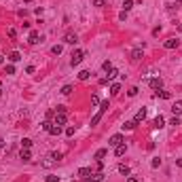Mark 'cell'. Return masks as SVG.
<instances>
[{"instance_id":"6da1fadb","label":"cell","mask_w":182,"mask_h":182,"mask_svg":"<svg viewBox=\"0 0 182 182\" xmlns=\"http://www.w3.org/2000/svg\"><path fill=\"white\" fill-rule=\"evenodd\" d=\"M121 144H125V140H123L121 133H115V135L108 140V146H110V148H117V146H121Z\"/></svg>"},{"instance_id":"7a4b0ae2","label":"cell","mask_w":182,"mask_h":182,"mask_svg":"<svg viewBox=\"0 0 182 182\" xmlns=\"http://www.w3.org/2000/svg\"><path fill=\"white\" fill-rule=\"evenodd\" d=\"M83 57H85V51L76 49V51H72V59H70V64H72V66H78V64L83 61Z\"/></svg>"},{"instance_id":"3957f363","label":"cell","mask_w":182,"mask_h":182,"mask_svg":"<svg viewBox=\"0 0 182 182\" xmlns=\"http://www.w3.org/2000/svg\"><path fill=\"white\" fill-rule=\"evenodd\" d=\"M148 85H150V89L159 91V89H163V78H161V76H155V78L148 81Z\"/></svg>"},{"instance_id":"277c9868","label":"cell","mask_w":182,"mask_h":182,"mask_svg":"<svg viewBox=\"0 0 182 182\" xmlns=\"http://www.w3.org/2000/svg\"><path fill=\"white\" fill-rule=\"evenodd\" d=\"M28 42H30V44H38V42H42V34H38L36 30H32V32H30Z\"/></svg>"},{"instance_id":"5b68a950","label":"cell","mask_w":182,"mask_h":182,"mask_svg":"<svg viewBox=\"0 0 182 182\" xmlns=\"http://www.w3.org/2000/svg\"><path fill=\"white\" fill-rule=\"evenodd\" d=\"M64 42H66V44H76V42H78V36H76L74 32H68V34L64 36Z\"/></svg>"},{"instance_id":"8992f818","label":"cell","mask_w":182,"mask_h":182,"mask_svg":"<svg viewBox=\"0 0 182 182\" xmlns=\"http://www.w3.org/2000/svg\"><path fill=\"white\" fill-rule=\"evenodd\" d=\"M66 121H68V117H66V115H61V112H55V119H53V123H55V125L64 127V125H66Z\"/></svg>"},{"instance_id":"52a82bcc","label":"cell","mask_w":182,"mask_h":182,"mask_svg":"<svg viewBox=\"0 0 182 182\" xmlns=\"http://www.w3.org/2000/svg\"><path fill=\"white\" fill-rule=\"evenodd\" d=\"M19 159L21 161H32V152H30V148H21V152H19Z\"/></svg>"},{"instance_id":"ba28073f","label":"cell","mask_w":182,"mask_h":182,"mask_svg":"<svg viewBox=\"0 0 182 182\" xmlns=\"http://www.w3.org/2000/svg\"><path fill=\"white\" fill-rule=\"evenodd\" d=\"M172 112H174V117H180L182 115V100H178V102L172 104Z\"/></svg>"},{"instance_id":"9c48e42d","label":"cell","mask_w":182,"mask_h":182,"mask_svg":"<svg viewBox=\"0 0 182 182\" xmlns=\"http://www.w3.org/2000/svg\"><path fill=\"white\" fill-rule=\"evenodd\" d=\"M142 55H144V49H142V47H135V49L131 51V59H133V61L142 59Z\"/></svg>"},{"instance_id":"30bf717a","label":"cell","mask_w":182,"mask_h":182,"mask_svg":"<svg viewBox=\"0 0 182 182\" xmlns=\"http://www.w3.org/2000/svg\"><path fill=\"white\" fill-rule=\"evenodd\" d=\"M144 119H146V108H140L138 112H135V117H133V121H135V123H142Z\"/></svg>"},{"instance_id":"8fae6325","label":"cell","mask_w":182,"mask_h":182,"mask_svg":"<svg viewBox=\"0 0 182 182\" xmlns=\"http://www.w3.org/2000/svg\"><path fill=\"white\" fill-rule=\"evenodd\" d=\"M104 112H106V110H102V108H100V110L95 112V115H93V119H91V127H93V125H98V123L102 121V117H104Z\"/></svg>"},{"instance_id":"7c38bea8","label":"cell","mask_w":182,"mask_h":182,"mask_svg":"<svg viewBox=\"0 0 182 182\" xmlns=\"http://www.w3.org/2000/svg\"><path fill=\"white\" fill-rule=\"evenodd\" d=\"M163 125H165V119H163L161 115H157V117H155V121H152V127H155V129H161Z\"/></svg>"},{"instance_id":"4fadbf2b","label":"cell","mask_w":182,"mask_h":182,"mask_svg":"<svg viewBox=\"0 0 182 182\" xmlns=\"http://www.w3.org/2000/svg\"><path fill=\"white\" fill-rule=\"evenodd\" d=\"M178 44H180V40H176V38H169V40H165V42H163V47H165V49H176Z\"/></svg>"},{"instance_id":"5bb4252c","label":"cell","mask_w":182,"mask_h":182,"mask_svg":"<svg viewBox=\"0 0 182 182\" xmlns=\"http://www.w3.org/2000/svg\"><path fill=\"white\" fill-rule=\"evenodd\" d=\"M7 59H9L11 64H15V61H19V59H21V53H19V51H11V53L7 55Z\"/></svg>"},{"instance_id":"9a60e30c","label":"cell","mask_w":182,"mask_h":182,"mask_svg":"<svg viewBox=\"0 0 182 182\" xmlns=\"http://www.w3.org/2000/svg\"><path fill=\"white\" fill-rule=\"evenodd\" d=\"M108 155V148H100V150H95V155H93V159L95 161H102V159Z\"/></svg>"},{"instance_id":"2e32d148","label":"cell","mask_w":182,"mask_h":182,"mask_svg":"<svg viewBox=\"0 0 182 182\" xmlns=\"http://www.w3.org/2000/svg\"><path fill=\"white\" fill-rule=\"evenodd\" d=\"M78 176H81V178H91V176H93V172H91V167H81V169H78Z\"/></svg>"},{"instance_id":"e0dca14e","label":"cell","mask_w":182,"mask_h":182,"mask_svg":"<svg viewBox=\"0 0 182 182\" xmlns=\"http://www.w3.org/2000/svg\"><path fill=\"white\" fill-rule=\"evenodd\" d=\"M135 125H138L135 121H125L121 127H123V131H131V129H135Z\"/></svg>"},{"instance_id":"ac0fdd59","label":"cell","mask_w":182,"mask_h":182,"mask_svg":"<svg viewBox=\"0 0 182 182\" xmlns=\"http://www.w3.org/2000/svg\"><path fill=\"white\" fill-rule=\"evenodd\" d=\"M110 93H112V95H119V93H121V83H112Z\"/></svg>"},{"instance_id":"d6986e66","label":"cell","mask_w":182,"mask_h":182,"mask_svg":"<svg viewBox=\"0 0 182 182\" xmlns=\"http://www.w3.org/2000/svg\"><path fill=\"white\" fill-rule=\"evenodd\" d=\"M125 152H127V146H125V144H121V146L115 148V155H117V157H123Z\"/></svg>"},{"instance_id":"ffe728a7","label":"cell","mask_w":182,"mask_h":182,"mask_svg":"<svg viewBox=\"0 0 182 182\" xmlns=\"http://www.w3.org/2000/svg\"><path fill=\"white\" fill-rule=\"evenodd\" d=\"M157 95L161 98V100H169V98H172V93H169V91H163V89H159V91H157Z\"/></svg>"},{"instance_id":"44dd1931","label":"cell","mask_w":182,"mask_h":182,"mask_svg":"<svg viewBox=\"0 0 182 182\" xmlns=\"http://www.w3.org/2000/svg\"><path fill=\"white\" fill-rule=\"evenodd\" d=\"M106 74H108V81H110V78H117V76H119V70H117L115 66H112V68H110V70H108Z\"/></svg>"},{"instance_id":"7402d4cb","label":"cell","mask_w":182,"mask_h":182,"mask_svg":"<svg viewBox=\"0 0 182 182\" xmlns=\"http://www.w3.org/2000/svg\"><path fill=\"white\" fill-rule=\"evenodd\" d=\"M89 76H91L89 70H81V72H78V81H89Z\"/></svg>"},{"instance_id":"603a6c76","label":"cell","mask_w":182,"mask_h":182,"mask_svg":"<svg viewBox=\"0 0 182 182\" xmlns=\"http://www.w3.org/2000/svg\"><path fill=\"white\" fill-rule=\"evenodd\" d=\"M49 133H51V135H59V133H61V127L53 123V125H51V129H49Z\"/></svg>"},{"instance_id":"cb8c5ba5","label":"cell","mask_w":182,"mask_h":182,"mask_svg":"<svg viewBox=\"0 0 182 182\" xmlns=\"http://www.w3.org/2000/svg\"><path fill=\"white\" fill-rule=\"evenodd\" d=\"M119 172H121L123 176H129V172H131V169H129V165H125V163H121V165H119Z\"/></svg>"},{"instance_id":"d4e9b609","label":"cell","mask_w":182,"mask_h":182,"mask_svg":"<svg viewBox=\"0 0 182 182\" xmlns=\"http://www.w3.org/2000/svg\"><path fill=\"white\" fill-rule=\"evenodd\" d=\"M133 9V0H125V2H123V11L127 13V11H131Z\"/></svg>"},{"instance_id":"484cf974","label":"cell","mask_w":182,"mask_h":182,"mask_svg":"<svg viewBox=\"0 0 182 182\" xmlns=\"http://www.w3.org/2000/svg\"><path fill=\"white\" fill-rule=\"evenodd\" d=\"M72 93V85H64L61 87V95H70Z\"/></svg>"},{"instance_id":"4316f807","label":"cell","mask_w":182,"mask_h":182,"mask_svg":"<svg viewBox=\"0 0 182 182\" xmlns=\"http://www.w3.org/2000/svg\"><path fill=\"white\" fill-rule=\"evenodd\" d=\"M61 51H64L61 44H55V47H51V53H53V55H61Z\"/></svg>"},{"instance_id":"83f0119b","label":"cell","mask_w":182,"mask_h":182,"mask_svg":"<svg viewBox=\"0 0 182 182\" xmlns=\"http://www.w3.org/2000/svg\"><path fill=\"white\" fill-rule=\"evenodd\" d=\"M21 148H32V140L30 138H24V140H21Z\"/></svg>"},{"instance_id":"f1b7e54d","label":"cell","mask_w":182,"mask_h":182,"mask_svg":"<svg viewBox=\"0 0 182 182\" xmlns=\"http://www.w3.org/2000/svg\"><path fill=\"white\" fill-rule=\"evenodd\" d=\"M93 182H104V174L102 172H95L93 174Z\"/></svg>"},{"instance_id":"f546056e","label":"cell","mask_w":182,"mask_h":182,"mask_svg":"<svg viewBox=\"0 0 182 182\" xmlns=\"http://www.w3.org/2000/svg\"><path fill=\"white\" fill-rule=\"evenodd\" d=\"M106 4H108V0H93V7H100V9H102V7H106Z\"/></svg>"},{"instance_id":"4dcf8cb0","label":"cell","mask_w":182,"mask_h":182,"mask_svg":"<svg viewBox=\"0 0 182 182\" xmlns=\"http://www.w3.org/2000/svg\"><path fill=\"white\" fill-rule=\"evenodd\" d=\"M4 72H7V74H15V66H13V64L4 66Z\"/></svg>"},{"instance_id":"1f68e13d","label":"cell","mask_w":182,"mask_h":182,"mask_svg":"<svg viewBox=\"0 0 182 182\" xmlns=\"http://www.w3.org/2000/svg\"><path fill=\"white\" fill-rule=\"evenodd\" d=\"M102 68H104V72H108L110 68H112V61H110V59H106V61L102 64Z\"/></svg>"},{"instance_id":"d6a6232c","label":"cell","mask_w":182,"mask_h":182,"mask_svg":"<svg viewBox=\"0 0 182 182\" xmlns=\"http://www.w3.org/2000/svg\"><path fill=\"white\" fill-rule=\"evenodd\" d=\"M127 95H129V98H135V95H138V87H131V89L127 91Z\"/></svg>"},{"instance_id":"836d02e7","label":"cell","mask_w":182,"mask_h":182,"mask_svg":"<svg viewBox=\"0 0 182 182\" xmlns=\"http://www.w3.org/2000/svg\"><path fill=\"white\" fill-rule=\"evenodd\" d=\"M74 127H66V135H68V138H72V135H74Z\"/></svg>"},{"instance_id":"e575fe53","label":"cell","mask_w":182,"mask_h":182,"mask_svg":"<svg viewBox=\"0 0 182 182\" xmlns=\"http://www.w3.org/2000/svg\"><path fill=\"white\" fill-rule=\"evenodd\" d=\"M51 125H53L51 121H44V123H42V129H44V131H47V133H49V129H51Z\"/></svg>"},{"instance_id":"d590c367","label":"cell","mask_w":182,"mask_h":182,"mask_svg":"<svg viewBox=\"0 0 182 182\" xmlns=\"http://www.w3.org/2000/svg\"><path fill=\"white\" fill-rule=\"evenodd\" d=\"M169 125H174V127H178V125H180V117H174V119L169 121Z\"/></svg>"},{"instance_id":"8d00e7d4","label":"cell","mask_w":182,"mask_h":182,"mask_svg":"<svg viewBox=\"0 0 182 182\" xmlns=\"http://www.w3.org/2000/svg\"><path fill=\"white\" fill-rule=\"evenodd\" d=\"M47 182H59V176H47Z\"/></svg>"},{"instance_id":"74e56055","label":"cell","mask_w":182,"mask_h":182,"mask_svg":"<svg viewBox=\"0 0 182 182\" xmlns=\"http://www.w3.org/2000/svg\"><path fill=\"white\" fill-rule=\"evenodd\" d=\"M53 163H55V161H53V159H47V161H42V165H44V167H51Z\"/></svg>"},{"instance_id":"f35d334b","label":"cell","mask_w":182,"mask_h":182,"mask_svg":"<svg viewBox=\"0 0 182 182\" xmlns=\"http://www.w3.org/2000/svg\"><path fill=\"white\" fill-rule=\"evenodd\" d=\"M91 104L98 106V104H100V98H98V95H91Z\"/></svg>"},{"instance_id":"ab89813d","label":"cell","mask_w":182,"mask_h":182,"mask_svg":"<svg viewBox=\"0 0 182 182\" xmlns=\"http://www.w3.org/2000/svg\"><path fill=\"white\" fill-rule=\"evenodd\" d=\"M51 159H53V161H59V159H61V152H53Z\"/></svg>"},{"instance_id":"60d3db41","label":"cell","mask_w":182,"mask_h":182,"mask_svg":"<svg viewBox=\"0 0 182 182\" xmlns=\"http://www.w3.org/2000/svg\"><path fill=\"white\" fill-rule=\"evenodd\" d=\"M150 165H152V167H159V165H161V159H152Z\"/></svg>"},{"instance_id":"b9f144b4","label":"cell","mask_w":182,"mask_h":182,"mask_svg":"<svg viewBox=\"0 0 182 182\" xmlns=\"http://www.w3.org/2000/svg\"><path fill=\"white\" fill-rule=\"evenodd\" d=\"M26 72H28V74H34V72H36V68H34V66H28V68H26Z\"/></svg>"},{"instance_id":"7bdbcfd3","label":"cell","mask_w":182,"mask_h":182,"mask_svg":"<svg viewBox=\"0 0 182 182\" xmlns=\"http://www.w3.org/2000/svg\"><path fill=\"white\" fill-rule=\"evenodd\" d=\"M119 19H121V21H125V19H127V13H125V11H123V13H119Z\"/></svg>"},{"instance_id":"ee69618b","label":"cell","mask_w":182,"mask_h":182,"mask_svg":"<svg viewBox=\"0 0 182 182\" xmlns=\"http://www.w3.org/2000/svg\"><path fill=\"white\" fill-rule=\"evenodd\" d=\"M127 182H138V178H135V176H129V178H127Z\"/></svg>"},{"instance_id":"f6af8a7d","label":"cell","mask_w":182,"mask_h":182,"mask_svg":"<svg viewBox=\"0 0 182 182\" xmlns=\"http://www.w3.org/2000/svg\"><path fill=\"white\" fill-rule=\"evenodd\" d=\"M176 165H178V167H182V159H176Z\"/></svg>"},{"instance_id":"bcb514c9","label":"cell","mask_w":182,"mask_h":182,"mask_svg":"<svg viewBox=\"0 0 182 182\" xmlns=\"http://www.w3.org/2000/svg\"><path fill=\"white\" fill-rule=\"evenodd\" d=\"M83 182H93V178H83Z\"/></svg>"},{"instance_id":"7dc6e473","label":"cell","mask_w":182,"mask_h":182,"mask_svg":"<svg viewBox=\"0 0 182 182\" xmlns=\"http://www.w3.org/2000/svg\"><path fill=\"white\" fill-rule=\"evenodd\" d=\"M0 146H4V140H2V138H0Z\"/></svg>"},{"instance_id":"c3c4849f","label":"cell","mask_w":182,"mask_h":182,"mask_svg":"<svg viewBox=\"0 0 182 182\" xmlns=\"http://www.w3.org/2000/svg\"><path fill=\"white\" fill-rule=\"evenodd\" d=\"M2 61H4V57H2V55H0V64H2Z\"/></svg>"},{"instance_id":"681fc988","label":"cell","mask_w":182,"mask_h":182,"mask_svg":"<svg viewBox=\"0 0 182 182\" xmlns=\"http://www.w3.org/2000/svg\"><path fill=\"white\" fill-rule=\"evenodd\" d=\"M0 123H2V119H0Z\"/></svg>"}]
</instances>
